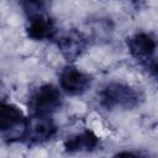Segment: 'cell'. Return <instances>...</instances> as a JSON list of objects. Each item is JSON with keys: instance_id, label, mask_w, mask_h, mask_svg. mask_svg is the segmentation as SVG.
Segmentation results:
<instances>
[{"instance_id": "1", "label": "cell", "mask_w": 158, "mask_h": 158, "mask_svg": "<svg viewBox=\"0 0 158 158\" xmlns=\"http://www.w3.org/2000/svg\"><path fill=\"white\" fill-rule=\"evenodd\" d=\"M142 101L143 95L137 88L121 81H110L99 93L100 105L109 111L133 110Z\"/></svg>"}, {"instance_id": "2", "label": "cell", "mask_w": 158, "mask_h": 158, "mask_svg": "<svg viewBox=\"0 0 158 158\" xmlns=\"http://www.w3.org/2000/svg\"><path fill=\"white\" fill-rule=\"evenodd\" d=\"M126 46L131 56L146 69H148L153 77L157 74V60H156V49L157 42L156 38L147 32H136L132 36L127 37Z\"/></svg>"}, {"instance_id": "3", "label": "cell", "mask_w": 158, "mask_h": 158, "mask_svg": "<svg viewBox=\"0 0 158 158\" xmlns=\"http://www.w3.org/2000/svg\"><path fill=\"white\" fill-rule=\"evenodd\" d=\"M26 116L12 102L0 100V135L7 142L23 141Z\"/></svg>"}, {"instance_id": "4", "label": "cell", "mask_w": 158, "mask_h": 158, "mask_svg": "<svg viewBox=\"0 0 158 158\" xmlns=\"http://www.w3.org/2000/svg\"><path fill=\"white\" fill-rule=\"evenodd\" d=\"M63 105V95L58 86L43 84L37 88L30 96L28 109L31 114L52 116Z\"/></svg>"}, {"instance_id": "5", "label": "cell", "mask_w": 158, "mask_h": 158, "mask_svg": "<svg viewBox=\"0 0 158 158\" xmlns=\"http://www.w3.org/2000/svg\"><path fill=\"white\" fill-rule=\"evenodd\" d=\"M57 125L52 116L31 114L26 117L23 141L28 144H42L51 141L57 135Z\"/></svg>"}, {"instance_id": "6", "label": "cell", "mask_w": 158, "mask_h": 158, "mask_svg": "<svg viewBox=\"0 0 158 158\" xmlns=\"http://www.w3.org/2000/svg\"><path fill=\"white\" fill-rule=\"evenodd\" d=\"M56 42L60 54L69 63L77 60L85 52L89 43L88 37L75 28H70L62 32L59 36L56 37Z\"/></svg>"}, {"instance_id": "7", "label": "cell", "mask_w": 158, "mask_h": 158, "mask_svg": "<svg viewBox=\"0 0 158 158\" xmlns=\"http://www.w3.org/2000/svg\"><path fill=\"white\" fill-rule=\"evenodd\" d=\"M93 83V77L77 67L68 64L65 65L59 74V85L60 89L70 96H78L84 94Z\"/></svg>"}, {"instance_id": "8", "label": "cell", "mask_w": 158, "mask_h": 158, "mask_svg": "<svg viewBox=\"0 0 158 158\" xmlns=\"http://www.w3.org/2000/svg\"><path fill=\"white\" fill-rule=\"evenodd\" d=\"M27 37L32 41H51L57 37V28L51 17L47 15H37L27 17L26 26Z\"/></svg>"}, {"instance_id": "9", "label": "cell", "mask_w": 158, "mask_h": 158, "mask_svg": "<svg viewBox=\"0 0 158 158\" xmlns=\"http://www.w3.org/2000/svg\"><path fill=\"white\" fill-rule=\"evenodd\" d=\"M100 146V138L90 130H84L81 132L74 133L65 138L64 151L67 153H80V152H93Z\"/></svg>"}, {"instance_id": "10", "label": "cell", "mask_w": 158, "mask_h": 158, "mask_svg": "<svg viewBox=\"0 0 158 158\" xmlns=\"http://www.w3.org/2000/svg\"><path fill=\"white\" fill-rule=\"evenodd\" d=\"M19 4L25 15L27 17H32L37 15H46L51 0H19Z\"/></svg>"}]
</instances>
